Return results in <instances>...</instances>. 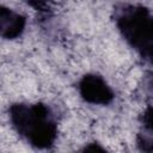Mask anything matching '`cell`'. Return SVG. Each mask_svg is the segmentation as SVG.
Instances as JSON below:
<instances>
[{
    "label": "cell",
    "instance_id": "cell-1",
    "mask_svg": "<svg viewBox=\"0 0 153 153\" xmlns=\"http://www.w3.org/2000/svg\"><path fill=\"white\" fill-rule=\"evenodd\" d=\"M10 118L14 129L31 146L49 148L57 135V127L49 108L43 104H13Z\"/></svg>",
    "mask_w": 153,
    "mask_h": 153
},
{
    "label": "cell",
    "instance_id": "cell-2",
    "mask_svg": "<svg viewBox=\"0 0 153 153\" xmlns=\"http://www.w3.org/2000/svg\"><path fill=\"white\" fill-rule=\"evenodd\" d=\"M124 38L142 57L153 63V16L142 7H127L117 17Z\"/></svg>",
    "mask_w": 153,
    "mask_h": 153
},
{
    "label": "cell",
    "instance_id": "cell-3",
    "mask_svg": "<svg viewBox=\"0 0 153 153\" xmlns=\"http://www.w3.org/2000/svg\"><path fill=\"white\" fill-rule=\"evenodd\" d=\"M79 92L91 104H108L114 98L110 86L102 76L96 74H87L80 80Z\"/></svg>",
    "mask_w": 153,
    "mask_h": 153
},
{
    "label": "cell",
    "instance_id": "cell-4",
    "mask_svg": "<svg viewBox=\"0 0 153 153\" xmlns=\"http://www.w3.org/2000/svg\"><path fill=\"white\" fill-rule=\"evenodd\" d=\"M1 36L8 39H13L22 35L25 27V18L10 8L2 7L0 14Z\"/></svg>",
    "mask_w": 153,
    "mask_h": 153
},
{
    "label": "cell",
    "instance_id": "cell-5",
    "mask_svg": "<svg viewBox=\"0 0 153 153\" xmlns=\"http://www.w3.org/2000/svg\"><path fill=\"white\" fill-rule=\"evenodd\" d=\"M143 124L151 133H153V108L146 110L143 115Z\"/></svg>",
    "mask_w": 153,
    "mask_h": 153
}]
</instances>
